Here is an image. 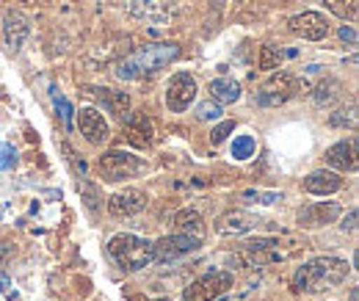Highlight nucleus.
Segmentation results:
<instances>
[{
	"label": "nucleus",
	"instance_id": "nucleus-1",
	"mask_svg": "<svg viewBox=\"0 0 359 301\" xmlns=\"http://www.w3.org/2000/svg\"><path fill=\"white\" fill-rule=\"evenodd\" d=\"M348 271H351V268L346 265V260L318 257L296 271V276H293V290H299V293L332 290V288H337V285L348 276Z\"/></svg>",
	"mask_w": 359,
	"mask_h": 301
},
{
	"label": "nucleus",
	"instance_id": "nucleus-25",
	"mask_svg": "<svg viewBox=\"0 0 359 301\" xmlns=\"http://www.w3.org/2000/svg\"><path fill=\"white\" fill-rule=\"evenodd\" d=\"M332 125L334 128H348V130H357V102H351L348 108H340L332 114Z\"/></svg>",
	"mask_w": 359,
	"mask_h": 301
},
{
	"label": "nucleus",
	"instance_id": "nucleus-16",
	"mask_svg": "<svg viewBox=\"0 0 359 301\" xmlns=\"http://www.w3.org/2000/svg\"><path fill=\"white\" fill-rule=\"evenodd\" d=\"M343 188V180L340 174L334 172H313L307 180H304V191L307 194H315V196H329V194H337Z\"/></svg>",
	"mask_w": 359,
	"mask_h": 301
},
{
	"label": "nucleus",
	"instance_id": "nucleus-7",
	"mask_svg": "<svg viewBox=\"0 0 359 301\" xmlns=\"http://www.w3.org/2000/svg\"><path fill=\"white\" fill-rule=\"evenodd\" d=\"M199 243H202V238H194V235H185V232L166 235L158 243H152V260L155 262H175L185 255H194L199 249Z\"/></svg>",
	"mask_w": 359,
	"mask_h": 301
},
{
	"label": "nucleus",
	"instance_id": "nucleus-17",
	"mask_svg": "<svg viewBox=\"0 0 359 301\" xmlns=\"http://www.w3.org/2000/svg\"><path fill=\"white\" fill-rule=\"evenodd\" d=\"M210 100H216L219 105H229V102H238L241 100V83H235L232 78H216L210 81Z\"/></svg>",
	"mask_w": 359,
	"mask_h": 301
},
{
	"label": "nucleus",
	"instance_id": "nucleus-4",
	"mask_svg": "<svg viewBox=\"0 0 359 301\" xmlns=\"http://www.w3.org/2000/svg\"><path fill=\"white\" fill-rule=\"evenodd\" d=\"M108 255L122 271H141L152 262V243L138 235H116L108 243Z\"/></svg>",
	"mask_w": 359,
	"mask_h": 301
},
{
	"label": "nucleus",
	"instance_id": "nucleus-18",
	"mask_svg": "<svg viewBox=\"0 0 359 301\" xmlns=\"http://www.w3.org/2000/svg\"><path fill=\"white\" fill-rule=\"evenodd\" d=\"M89 94H97L100 97V102L111 111V114H116V116H125L128 114V108H130V97L125 94V91H111V88H89Z\"/></svg>",
	"mask_w": 359,
	"mask_h": 301
},
{
	"label": "nucleus",
	"instance_id": "nucleus-22",
	"mask_svg": "<svg viewBox=\"0 0 359 301\" xmlns=\"http://www.w3.org/2000/svg\"><path fill=\"white\" fill-rule=\"evenodd\" d=\"M28 34V25H25V17L20 14V11H6V39L8 44L17 50L20 42H22V36Z\"/></svg>",
	"mask_w": 359,
	"mask_h": 301
},
{
	"label": "nucleus",
	"instance_id": "nucleus-3",
	"mask_svg": "<svg viewBox=\"0 0 359 301\" xmlns=\"http://www.w3.org/2000/svg\"><path fill=\"white\" fill-rule=\"evenodd\" d=\"M304 246L307 241L302 235H269V238H252L243 243V249L252 255L255 262H282Z\"/></svg>",
	"mask_w": 359,
	"mask_h": 301
},
{
	"label": "nucleus",
	"instance_id": "nucleus-15",
	"mask_svg": "<svg viewBox=\"0 0 359 301\" xmlns=\"http://www.w3.org/2000/svg\"><path fill=\"white\" fill-rule=\"evenodd\" d=\"M255 227H257V218L243 213V210H229V213L216 218V232L219 235H243Z\"/></svg>",
	"mask_w": 359,
	"mask_h": 301
},
{
	"label": "nucleus",
	"instance_id": "nucleus-31",
	"mask_svg": "<svg viewBox=\"0 0 359 301\" xmlns=\"http://www.w3.org/2000/svg\"><path fill=\"white\" fill-rule=\"evenodd\" d=\"M232 130H235V122H222L219 128H213V133H210V141H213V144H222V141H224Z\"/></svg>",
	"mask_w": 359,
	"mask_h": 301
},
{
	"label": "nucleus",
	"instance_id": "nucleus-27",
	"mask_svg": "<svg viewBox=\"0 0 359 301\" xmlns=\"http://www.w3.org/2000/svg\"><path fill=\"white\" fill-rule=\"evenodd\" d=\"M326 8L343 20H354L357 17V0H326Z\"/></svg>",
	"mask_w": 359,
	"mask_h": 301
},
{
	"label": "nucleus",
	"instance_id": "nucleus-24",
	"mask_svg": "<svg viewBox=\"0 0 359 301\" xmlns=\"http://www.w3.org/2000/svg\"><path fill=\"white\" fill-rule=\"evenodd\" d=\"M282 58H285V53L276 47V44H266L263 50H260V69H279V64H282Z\"/></svg>",
	"mask_w": 359,
	"mask_h": 301
},
{
	"label": "nucleus",
	"instance_id": "nucleus-13",
	"mask_svg": "<svg viewBox=\"0 0 359 301\" xmlns=\"http://www.w3.org/2000/svg\"><path fill=\"white\" fill-rule=\"evenodd\" d=\"M337 215H340V205H334V202H313V205L302 208L299 224L307 227V229H313V227H326V224H332Z\"/></svg>",
	"mask_w": 359,
	"mask_h": 301
},
{
	"label": "nucleus",
	"instance_id": "nucleus-9",
	"mask_svg": "<svg viewBox=\"0 0 359 301\" xmlns=\"http://www.w3.org/2000/svg\"><path fill=\"white\" fill-rule=\"evenodd\" d=\"M196 100V81L188 72H177L166 86V108L172 114H182Z\"/></svg>",
	"mask_w": 359,
	"mask_h": 301
},
{
	"label": "nucleus",
	"instance_id": "nucleus-12",
	"mask_svg": "<svg viewBox=\"0 0 359 301\" xmlns=\"http://www.w3.org/2000/svg\"><path fill=\"white\" fill-rule=\"evenodd\" d=\"M78 128L83 133V138L89 141V144H102L105 138H108V122L102 119V114L97 111V108H81V114H78Z\"/></svg>",
	"mask_w": 359,
	"mask_h": 301
},
{
	"label": "nucleus",
	"instance_id": "nucleus-26",
	"mask_svg": "<svg viewBox=\"0 0 359 301\" xmlns=\"http://www.w3.org/2000/svg\"><path fill=\"white\" fill-rule=\"evenodd\" d=\"M255 149H257V144H255L252 135H238L235 144H232V158L235 161H249L255 155Z\"/></svg>",
	"mask_w": 359,
	"mask_h": 301
},
{
	"label": "nucleus",
	"instance_id": "nucleus-11",
	"mask_svg": "<svg viewBox=\"0 0 359 301\" xmlns=\"http://www.w3.org/2000/svg\"><path fill=\"white\" fill-rule=\"evenodd\" d=\"M144 208H147V194L138 191V188H125V191L114 194L111 202H108V213L116 215V218H128V215L141 213Z\"/></svg>",
	"mask_w": 359,
	"mask_h": 301
},
{
	"label": "nucleus",
	"instance_id": "nucleus-33",
	"mask_svg": "<svg viewBox=\"0 0 359 301\" xmlns=\"http://www.w3.org/2000/svg\"><path fill=\"white\" fill-rule=\"evenodd\" d=\"M340 39L348 44H357V31H354L351 25H343V28H340Z\"/></svg>",
	"mask_w": 359,
	"mask_h": 301
},
{
	"label": "nucleus",
	"instance_id": "nucleus-2",
	"mask_svg": "<svg viewBox=\"0 0 359 301\" xmlns=\"http://www.w3.org/2000/svg\"><path fill=\"white\" fill-rule=\"evenodd\" d=\"M177 55H180V47L172 42L147 44V47H138L133 55H128L116 67V75L122 81H133V78H141V75H152V72L163 69L166 64H172Z\"/></svg>",
	"mask_w": 359,
	"mask_h": 301
},
{
	"label": "nucleus",
	"instance_id": "nucleus-34",
	"mask_svg": "<svg viewBox=\"0 0 359 301\" xmlns=\"http://www.w3.org/2000/svg\"><path fill=\"white\" fill-rule=\"evenodd\" d=\"M340 227H343L346 232H354V229H357V210H351V213H348V218H346Z\"/></svg>",
	"mask_w": 359,
	"mask_h": 301
},
{
	"label": "nucleus",
	"instance_id": "nucleus-14",
	"mask_svg": "<svg viewBox=\"0 0 359 301\" xmlns=\"http://www.w3.org/2000/svg\"><path fill=\"white\" fill-rule=\"evenodd\" d=\"M323 161L332 166V169H340V172H354L357 169V141H340L334 147L326 149Z\"/></svg>",
	"mask_w": 359,
	"mask_h": 301
},
{
	"label": "nucleus",
	"instance_id": "nucleus-21",
	"mask_svg": "<svg viewBox=\"0 0 359 301\" xmlns=\"http://www.w3.org/2000/svg\"><path fill=\"white\" fill-rule=\"evenodd\" d=\"M172 8V0H133L130 14L135 17H166Z\"/></svg>",
	"mask_w": 359,
	"mask_h": 301
},
{
	"label": "nucleus",
	"instance_id": "nucleus-6",
	"mask_svg": "<svg viewBox=\"0 0 359 301\" xmlns=\"http://www.w3.org/2000/svg\"><path fill=\"white\" fill-rule=\"evenodd\" d=\"M232 288V274L229 271H210L202 279L191 282L182 293V301H213L219 296H224Z\"/></svg>",
	"mask_w": 359,
	"mask_h": 301
},
{
	"label": "nucleus",
	"instance_id": "nucleus-30",
	"mask_svg": "<svg viewBox=\"0 0 359 301\" xmlns=\"http://www.w3.org/2000/svg\"><path fill=\"white\" fill-rule=\"evenodd\" d=\"M14 163H17V152H14V147H11V144H0V172L11 169Z\"/></svg>",
	"mask_w": 359,
	"mask_h": 301
},
{
	"label": "nucleus",
	"instance_id": "nucleus-32",
	"mask_svg": "<svg viewBox=\"0 0 359 301\" xmlns=\"http://www.w3.org/2000/svg\"><path fill=\"white\" fill-rule=\"evenodd\" d=\"M58 108H61V119H64V122L72 128V105H69L67 100H58Z\"/></svg>",
	"mask_w": 359,
	"mask_h": 301
},
{
	"label": "nucleus",
	"instance_id": "nucleus-20",
	"mask_svg": "<svg viewBox=\"0 0 359 301\" xmlns=\"http://www.w3.org/2000/svg\"><path fill=\"white\" fill-rule=\"evenodd\" d=\"M175 227H177L180 232H185V235H194V238H202L205 235V221H202V215L196 213V210H180L175 215Z\"/></svg>",
	"mask_w": 359,
	"mask_h": 301
},
{
	"label": "nucleus",
	"instance_id": "nucleus-10",
	"mask_svg": "<svg viewBox=\"0 0 359 301\" xmlns=\"http://www.w3.org/2000/svg\"><path fill=\"white\" fill-rule=\"evenodd\" d=\"M287 25H290L293 34H299L302 39H310V42H318V39H323L329 34V20L323 14H318V11L296 14Z\"/></svg>",
	"mask_w": 359,
	"mask_h": 301
},
{
	"label": "nucleus",
	"instance_id": "nucleus-19",
	"mask_svg": "<svg viewBox=\"0 0 359 301\" xmlns=\"http://www.w3.org/2000/svg\"><path fill=\"white\" fill-rule=\"evenodd\" d=\"M128 141L138 147V149H144V147H149L152 144V125H149V119L147 116H133L130 122H128Z\"/></svg>",
	"mask_w": 359,
	"mask_h": 301
},
{
	"label": "nucleus",
	"instance_id": "nucleus-28",
	"mask_svg": "<svg viewBox=\"0 0 359 301\" xmlns=\"http://www.w3.org/2000/svg\"><path fill=\"white\" fill-rule=\"evenodd\" d=\"M243 199L257 202V205H273V202H282V194H271V191H243Z\"/></svg>",
	"mask_w": 359,
	"mask_h": 301
},
{
	"label": "nucleus",
	"instance_id": "nucleus-5",
	"mask_svg": "<svg viewBox=\"0 0 359 301\" xmlns=\"http://www.w3.org/2000/svg\"><path fill=\"white\" fill-rule=\"evenodd\" d=\"M302 86H304V83H302L299 78H293V75H287V72H279V75H273L269 83L255 94V102L263 105V108H276V105L287 102L290 97H296V94L302 91Z\"/></svg>",
	"mask_w": 359,
	"mask_h": 301
},
{
	"label": "nucleus",
	"instance_id": "nucleus-23",
	"mask_svg": "<svg viewBox=\"0 0 359 301\" xmlns=\"http://www.w3.org/2000/svg\"><path fill=\"white\" fill-rule=\"evenodd\" d=\"M315 102L318 105H332L337 97H340V83L337 81H332V78H326V81H320L318 86H315Z\"/></svg>",
	"mask_w": 359,
	"mask_h": 301
},
{
	"label": "nucleus",
	"instance_id": "nucleus-8",
	"mask_svg": "<svg viewBox=\"0 0 359 301\" xmlns=\"http://www.w3.org/2000/svg\"><path fill=\"white\" fill-rule=\"evenodd\" d=\"M97 166H100V174H102L108 182H116V180H128V177H133V174L141 172V169H144V161L130 155V152L114 149V152H105Z\"/></svg>",
	"mask_w": 359,
	"mask_h": 301
},
{
	"label": "nucleus",
	"instance_id": "nucleus-35",
	"mask_svg": "<svg viewBox=\"0 0 359 301\" xmlns=\"http://www.w3.org/2000/svg\"><path fill=\"white\" fill-rule=\"evenodd\" d=\"M351 301H359V293H357V290H351Z\"/></svg>",
	"mask_w": 359,
	"mask_h": 301
},
{
	"label": "nucleus",
	"instance_id": "nucleus-29",
	"mask_svg": "<svg viewBox=\"0 0 359 301\" xmlns=\"http://www.w3.org/2000/svg\"><path fill=\"white\" fill-rule=\"evenodd\" d=\"M222 116V105L219 102H202L199 108H196V119H202V122H210V119H219Z\"/></svg>",
	"mask_w": 359,
	"mask_h": 301
}]
</instances>
